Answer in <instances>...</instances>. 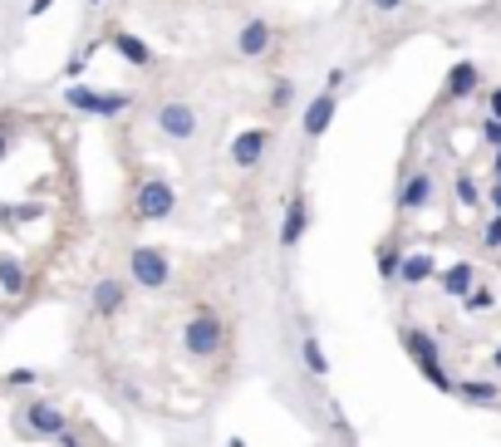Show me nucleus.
<instances>
[{
    "label": "nucleus",
    "mask_w": 501,
    "mask_h": 447,
    "mask_svg": "<svg viewBox=\"0 0 501 447\" xmlns=\"http://www.w3.org/2000/svg\"><path fill=\"white\" fill-rule=\"evenodd\" d=\"M492 172H497V182H501V148H497V158H492Z\"/></svg>",
    "instance_id": "a211bd4d"
},
{
    "label": "nucleus",
    "mask_w": 501,
    "mask_h": 447,
    "mask_svg": "<svg viewBox=\"0 0 501 447\" xmlns=\"http://www.w3.org/2000/svg\"><path fill=\"white\" fill-rule=\"evenodd\" d=\"M128 276L138 280V285L158 290V285H167V261L158 251H148V246H138V251L128 256Z\"/></svg>",
    "instance_id": "20e7f679"
},
{
    "label": "nucleus",
    "mask_w": 501,
    "mask_h": 447,
    "mask_svg": "<svg viewBox=\"0 0 501 447\" xmlns=\"http://www.w3.org/2000/svg\"><path fill=\"white\" fill-rule=\"evenodd\" d=\"M457 197H462V206H482V192H477V182L467 178V172L457 178Z\"/></svg>",
    "instance_id": "9b49d317"
},
{
    "label": "nucleus",
    "mask_w": 501,
    "mask_h": 447,
    "mask_svg": "<svg viewBox=\"0 0 501 447\" xmlns=\"http://www.w3.org/2000/svg\"><path fill=\"white\" fill-rule=\"evenodd\" d=\"M222 339H226L222 315H212V310H197V315L187 320L182 345H187V355H192V359H212L216 349H222Z\"/></svg>",
    "instance_id": "f257e3e1"
},
{
    "label": "nucleus",
    "mask_w": 501,
    "mask_h": 447,
    "mask_svg": "<svg viewBox=\"0 0 501 447\" xmlns=\"http://www.w3.org/2000/svg\"><path fill=\"white\" fill-rule=\"evenodd\" d=\"M477 285V270L467 266V261H457L453 270H443V295H453V300H462L467 290Z\"/></svg>",
    "instance_id": "39448f33"
},
{
    "label": "nucleus",
    "mask_w": 501,
    "mask_h": 447,
    "mask_svg": "<svg viewBox=\"0 0 501 447\" xmlns=\"http://www.w3.org/2000/svg\"><path fill=\"white\" fill-rule=\"evenodd\" d=\"M492 369L501 373V349H492Z\"/></svg>",
    "instance_id": "6ab92c4d"
},
{
    "label": "nucleus",
    "mask_w": 501,
    "mask_h": 447,
    "mask_svg": "<svg viewBox=\"0 0 501 447\" xmlns=\"http://www.w3.org/2000/svg\"><path fill=\"white\" fill-rule=\"evenodd\" d=\"M20 433H40V438H59L65 433V413L45 399H30L25 418H20Z\"/></svg>",
    "instance_id": "7ed1b4c3"
},
{
    "label": "nucleus",
    "mask_w": 501,
    "mask_h": 447,
    "mask_svg": "<svg viewBox=\"0 0 501 447\" xmlns=\"http://www.w3.org/2000/svg\"><path fill=\"white\" fill-rule=\"evenodd\" d=\"M379 270H383V276L399 270V246H383V251H379Z\"/></svg>",
    "instance_id": "ddd939ff"
},
{
    "label": "nucleus",
    "mask_w": 501,
    "mask_h": 447,
    "mask_svg": "<svg viewBox=\"0 0 501 447\" xmlns=\"http://www.w3.org/2000/svg\"><path fill=\"white\" fill-rule=\"evenodd\" d=\"M305 364H310L315 373H325V355H320V345H315V339L305 345Z\"/></svg>",
    "instance_id": "4468645a"
},
{
    "label": "nucleus",
    "mask_w": 501,
    "mask_h": 447,
    "mask_svg": "<svg viewBox=\"0 0 501 447\" xmlns=\"http://www.w3.org/2000/svg\"><path fill=\"white\" fill-rule=\"evenodd\" d=\"M427 276H433V256H409V261H403V280H409V285H423Z\"/></svg>",
    "instance_id": "1a4fd4ad"
},
{
    "label": "nucleus",
    "mask_w": 501,
    "mask_h": 447,
    "mask_svg": "<svg viewBox=\"0 0 501 447\" xmlns=\"http://www.w3.org/2000/svg\"><path fill=\"white\" fill-rule=\"evenodd\" d=\"M482 241H487V246H492V251H497V246H501V216H497V222H487Z\"/></svg>",
    "instance_id": "2eb2a0df"
},
{
    "label": "nucleus",
    "mask_w": 501,
    "mask_h": 447,
    "mask_svg": "<svg viewBox=\"0 0 501 447\" xmlns=\"http://www.w3.org/2000/svg\"><path fill=\"white\" fill-rule=\"evenodd\" d=\"M492 206L501 212V182H492Z\"/></svg>",
    "instance_id": "f3484780"
},
{
    "label": "nucleus",
    "mask_w": 501,
    "mask_h": 447,
    "mask_svg": "<svg viewBox=\"0 0 501 447\" xmlns=\"http://www.w3.org/2000/svg\"><path fill=\"white\" fill-rule=\"evenodd\" d=\"M453 393H462L467 403H482V408H487V403H497V399H501V389H497V383H487V379H467V383H457Z\"/></svg>",
    "instance_id": "0eeeda50"
},
{
    "label": "nucleus",
    "mask_w": 501,
    "mask_h": 447,
    "mask_svg": "<svg viewBox=\"0 0 501 447\" xmlns=\"http://www.w3.org/2000/svg\"><path fill=\"white\" fill-rule=\"evenodd\" d=\"M403 345H409V355L418 359V369H423L443 393L457 389V383L447 379V369H443V355H437V339H433V335H423V329H403Z\"/></svg>",
    "instance_id": "f03ea898"
},
{
    "label": "nucleus",
    "mask_w": 501,
    "mask_h": 447,
    "mask_svg": "<svg viewBox=\"0 0 501 447\" xmlns=\"http://www.w3.org/2000/svg\"><path fill=\"white\" fill-rule=\"evenodd\" d=\"M462 305L472 310V315H477V310H492V305H497L492 285H472V290H467V295H462Z\"/></svg>",
    "instance_id": "9d476101"
},
{
    "label": "nucleus",
    "mask_w": 501,
    "mask_h": 447,
    "mask_svg": "<svg viewBox=\"0 0 501 447\" xmlns=\"http://www.w3.org/2000/svg\"><path fill=\"white\" fill-rule=\"evenodd\" d=\"M427 197H433V182L427 178H413L403 187V212H418V206H427Z\"/></svg>",
    "instance_id": "6e6552de"
},
{
    "label": "nucleus",
    "mask_w": 501,
    "mask_h": 447,
    "mask_svg": "<svg viewBox=\"0 0 501 447\" xmlns=\"http://www.w3.org/2000/svg\"><path fill=\"white\" fill-rule=\"evenodd\" d=\"M482 133H487V143H492V148H501V123L487 118V123H482Z\"/></svg>",
    "instance_id": "dca6fc26"
},
{
    "label": "nucleus",
    "mask_w": 501,
    "mask_h": 447,
    "mask_svg": "<svg viewBox=\"0 0 501 447\" xmlns=\"http://www.w3.org/2000/svg\"><path fill=\"white\" fill-rule=\"evenodd\" d=\"M472 84H477V69H457V74H453V93H472Z\"/></svg>",
    "instance_id": "f8f14e48"
},
{
    "label": "nucleus",
    "mask_w": 501,
    "mask_h": 447,
    "mask_svg": "<svg viewBox=\"0 0 501 447\" xmlns=\"http://www.w3.org/2000/svg\"><path fill=\"white\" fill-rule=\"evenodd\" d=\"M93 310H99L103 320L119 315V310H123V285H119V280H99V285H93Z\"/></svg>",
    "instance_id": "423d86ee"
}]
</instances>
